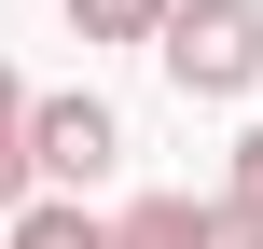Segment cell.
<instances>
[{
	"instance_id": "cell-3",
	"label": "cell",
	"mask_w": 263,
	"mask_h": 249,
	"mask_svg": "<svg viewBox=\"0 0 263 249\" xmlns=\"http://www.w3.org/2000/svg\"><path fill=\"white\" fill-rule=\"evenodd\" d=\"M0 249H125V222H97L83 194H28V208L0 222Z\"/></svg>"
},
{
	"instance_id": "cell-8",
	"label": "cell",
	"mask_w": 263,
	"mask_h": 249,
	"mask_svg": "<svg viewBox=\"0 0 263 249\" xmlns=\"http://www.w3.org/2000/svg\"><path fill=\"white\" fill-rule=\"evenodd\" d=\"M222 194H250V208H263V125L236 139V180H222Z\"/></svg>"
},
{
	"instance_id": "cell-4",
	"label": "cell",
	"mask_w": 263,
	"mask_h": 249,
	"mask_svg": "<svg viewBox=\"0 0 263 249\" xmlns=\"http://www.w3.org/2000/svg\"><path fill=\"white\" fill-rule=\"evenodd\" d=\"M28 111H42V97H28V69L0 55V222H14L28 194H42V152H28Z\"/></svg>"
},
{
	"instance_id": "cell-6",
	"label": "cell",
	"mask_w": 263,
	"mask_h": 249,
	"mask_svg": "<svg viewBox=\"0 0 263 249\" xmlns=\"http://www.w3.org/2000/svg\"><path fill=\"white\" fill-rule=\"evenodd\" d=\"M125 249H208V208L194 194H139L125 208Z\"/></svg>"
},
{
	"instance_id": "cell-2",
	"label": "cell",
	"mask_w": 263,
	"mask_h": 249,
	"mask_svg": "<svg viewBox=\"0 0 263 249\" xmlns=\"http://www.w3.org/2000/svg\"><path fill=\"white\" fill-rule=\"evenodd\" d=\"M28 152H42V194H97V180L125 166V111H111L97 83H55V97L28 111Z\"/></svg>"
},
{
	"instance_id": "cell-1",
	"label": "cell",
	"mask_w": 263,
	"mask_h": 249,
	"mask_svg": "<svg viewBox=\"0 0 263 249\" xmlns=\"http://www.w3.org/2000/svg\"><path fill=\"white\" fill-rule=\"evenodd\" d=\"M153 55H166V83H180V97H208V111H222V97H250V83H263V0H180Z\"/></svg>"
},
{
	"instance_id": "cell-5",
	"label": "cell",
	"mask_w": 263,
	"mask_h": 249,
	"mask_svg": "<svg viewBox=\"0 0 263 249\" xmlns=\"http://www.w3.org/2000/svg\"><path fill=\"white\" fill-rule=\"evenodd\" d=\"M55 14H69V42H166L180 0H55Z\"/></svg>"
},
{
	"instance_id": "cell-7",
	"label": "cell",
	"mask_w": 263,
	"mask_h": 249,
	"mask_svg": "<svg viewBox=\"0 0 263 249\" xmlns=\"http://www.w3.org/2000/svg\"><path fill=\"white\" fill-rule=\"evenodd\" d=\"M208 249H263V208L250 194H208Z\"/></svg>"
}]
</instances>
